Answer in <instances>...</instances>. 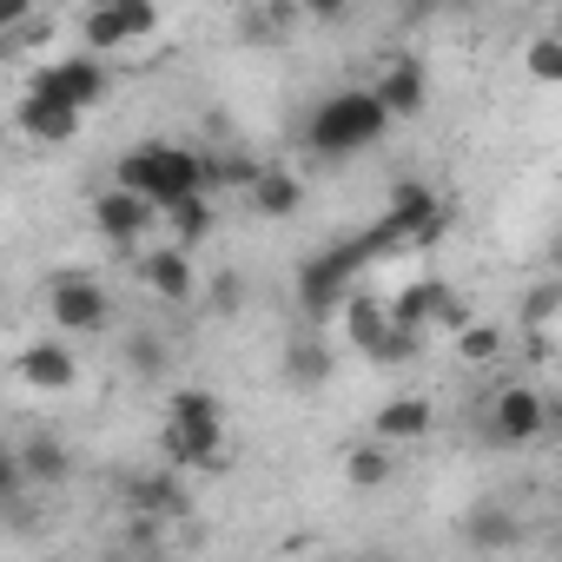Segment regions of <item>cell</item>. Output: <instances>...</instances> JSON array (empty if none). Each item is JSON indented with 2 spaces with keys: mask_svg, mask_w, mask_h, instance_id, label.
<instances>
[{
  "mask_svg": "<svg viewBox=\"0 0 562 562\" xmlns=\"http://www.w3.org/2000/svg\"><path fill=\"white\" fill-rule=\"evenodd\" d=\"M384 133H391V113L378 106L371 87H338V93H325V100L305 113V146H312L318 159L371 153V146H384Z\"/></svg>",
  "mask_w": 562,
  "mask_h": 562,
  "instance_id": "1",
  "label": "cell"
},
{
  "mask_svg": "<svg viewBox=\"0 0 562 562\" xmlns=\"http://www.w3.org/2000/svg\"><path fill=\"white\" fill-rule=\"evenodd\" d=\"M120 186H133L153 212H166V205L186 199V192H212V179H205V153L172 146V139H146V146H133V153L120 159Z\"/></svg>",
  "mask_w": 562,
  "mask_h": 562,
  "instance_id": "2",
  "label": "cell"
},
{
  "mask_svg": "<svg viewBox=\"0 0 562 562\" xmlns=\"http://www.w3.org/2000/svg\"><path fill=\"white\" fill-rule=\"evenodd\" d=\"M159 450L172 470H218L225 463V404L218 391H179L159 430Z\"/></svg>",
  "mask_w": 562,
  "mask_h": 562,
  "instance_id": "3",
  "label": "cell"
},
{
  "mask_svg": "<svg viewBox=\"0 0 562 562\" xmlns=\"http://www.w3.org/2000/svg\"><path fill=\"white\" fill-rule=\"evenodd\" d=\"M437 232H443V199H437V186L397 179V186H391V205H384V218L364 232V245H371V258H378V251H391V245H424V238H437Z\"/></svg>",
  "mask_w": 562,
  "mask_h": 562,
  "instance_id": "4",
  "label": "cell"
},
{
  "mask_svg": "<svg viewBox=\"0 0 562 562\" xmlns=\"http://www.w3.org/2000/svg\"><path fill=\"white\" fill-rule=\"evenodd\" d=\"M371 258V245H364V232L358 238H338V245H325L318 258H305L299 265V305L305 312H338L345 299H351V278H358V265Z\"/></svg>",
  "mask_w": 562,
  "mask_h": 562,
  "instance_id": "5",
  "label": "cell"
},
{
  "mask_svg": "<svg viewBox=\"0 0 562 562\" xmlns=\"http://www.w3.org/2000/svg\"><path fill=\"white\" fill-rule=\"evenodd\" d=\"M47 312H54V325L67 338H100L113 325V299H106L100 278H87V271L54 278V285H47Z\"/></svg>",
  "mask_w": 562,
  "mask_h": 562,
  "instance_id": "6",
  "label": "cell"
},
{
  "mask_svg": "<svg viewBox=\"0 0 562 562\" xmlns=\"http://www.w3.org/2000/svg\"><path fill=\"white\" fill-rule=\"evenodd\" d=\"M542 430H549V397H542L536 384H503V391L490 397L483 437H490L496 450H522V443H536Z\"/></svg>",
  "mask_w": 562,
  "mask_h": 562,
  "instance_id": "7",
  "label": "cell"
},
{
  "mask_svg": "<svg viewBox=\"0 0 562 562\" xmlns=\"http://www.w3.org/2000/svg\"><path fill=\"white\" fill-rule=\"evenodd\" d=\"M80 34H87V54H120V47L159 34V8L153 0H93L80 14Z\"/></svg>",
  "mask_w": 562,
  "mask_h": 562,
  "instance_id": "8",
  "label": "cell"
},
{
  "mask_svg": "<svg viewBox=\"0 0 562 562\" xmlns=\"http://www.w3.org/2000/svg\"><path fill=\"white\" fill-rule=\"evenodd\" d=\"M153 205L133 192V186H106V192H93V232L106 238V245H120V251H133V245H146V232H153Z\"/></svg>",
  "mask_w": 562,
  "mask_h": 562,
  "instance_id": "9",
  "label": "cell"
},
{
  "mask_svg": "<svg viewBox=\"0 0 562 562\" xmlns=\"http://www.w3.org/2000/svg\"><path fill=\"white\" fill-rule=\"evenodd\" d=\"M139 285L166 305H192L199 299V271H192V251L186 245H146L139 251Z\"/></svg>",
  "mask_w": 562,
  "mask_h": 562,
  "instance_id": "10",
  "label": "cell"
},
{
  "mask_svg": "<svg viewBox=\"0 0 562 562\" xmlns=\"http://www.w3.org/2000/svg\"><path fill=\"white\" fill-rule=\"evenodd\" d=\"M34 87L54 93V100H67V106H80V113H93V106L106 100V67H100V54H74V60L41 67Z\"/></svg>",
  "mask_w": 562,
  "mask_h": 562,
  "instance_id": "11",
  "label": "cell"
},
{
  "mask_svg": "<svg viewBox=\"0 0 562 562\" xmlns=\"http://www.w3.org/2000/svg\"><path fill=\"white\" fill-rule=\"evenodd\" d=\"M371 93H378V106H384L391 126H397V120H417V113L430 106V74H424L417 54H397V60H384V74L371 80Z\"/></svg>",
  "mask_w": 562,
  "mask_h": 562,
  "instance_id": "12",
  "label": "cell"
},
{
  "mask_svg": "<svg viewBox=\"0 0 562 562\" xmlns=\"http://www.w3.org/2000/svg\"><path fill=\"white\" fill-rule=\"evenodd\" d=\"M14 378L27 384V391H74L80 384V358H74V345L67 338H34L21 358H14Z\"/></svg>",
  "mask_w": 562,
  "mask_h": 562,
  "instance_id": "13",
  "label": "cell"
},
{
  "mask_svg": "<svg viewBox=\"0 0 562 562\" xmlns=\"http://www.w3.org/2000/svg\"><path fill=\"white\" fill-rule=\"evenodd\" d=\"M21 133L27 139H41V146H67L74 133H80V106H67V100H54V93H41V87H27V100H21Z\"/></svg>",
  "mask_w": 562,
  "mask_h": 562,
  "instance_id": "14",
  "label": "cell"
},
{
  "mask_svg": "<svg viewBox=\"0 0 562 562\" xmlns=\"http://www.w3.org/2000/svg\"><path fill=\"white\" fill-rule=\"evenodd\" d=\"M126 503H133V516L172 522V516H186V509H192V490H186L172 470H146V476H133V483H126Z\"/></svg>",
  "mask_w": 562,
  "mask_h": 562,
  "instance_id": "15",
  "label": "cell"
},
{
  "mask_svg": "<svg viewBox=\"0 0 562 562\" xmlns=\"http://www.w3.org/2000/svg\"><path fill=\"white\" fill-rule=\"evenodd\" d=\"M245 199H251L258 218H299L305 186H299V172H285V166H258V172L245 179Z\"/></svg>",
  "mask_w": 562,
  "mask_h": 562,
  "instance_id": "16",
  "label": "cell"
},
{
  "mask_svg": "<svg viewBox=\"0 0 562 562\" xmlns=\"http://www.w3.org/2000/svg\"><path fill=\"white\" fill-rule=\"evenodd\" d=\"M14 457H21V476H27L34 490H60V483L74 476V450H67L60 437H47V430H34Z\"/></svg>",
  "mask_w": 562,
  "mask_h": 562,
  "instance_id": "17",
  "label": "cell"
},
{
  "mask_svg": "<svg viewBox=\"0 0 562 562\" xmlns=\"http://www.w3.org/2000/svg\"><path fill=\"white\" fill-rule=\"evenodd\" d=\"M430 424H437V411H430V397H391V404L378 411V424H371V430H378L384 443H397V450H404V443H417V437H430Z\"/></svg>",
  "mask_w": 562,
  "mask_h": 562,
  "instance_id": "18",
  "label": "cell"
},
{
  "mask_svg": "<svg viewBox=\"0 0 562 562\" xmlns=\"http://www.w3.org/2000/svg\"><path fill=\"white\" fill-rule=\"evenodd\" d=\"M391 476H397V443L364 437V443L345 450V483H351V490H384Z\"/></svg>",
  "mask_w": 562,
  "mask_h": 562,
  "instance_id": "19",
  "label": "cell"
},
{
  "mask_svg": "<svg viewBox=\"0 0 562 562\" xmlns=\"http://www.w3.org/2000/svg\"><path fill=\"white\" fill-rule=\"evenodd\" d=\"M166 225H172V245H199V238H212V192H186V199H172L166 205Z\"/></svg>",
  "mask_w": 562,
  "mask_h": 562,
  "instance_id": "20",
  "label": "cell"
},
{
  "mask_svg": "<svg viewBox=\"0 0 562 562\" xmlns=\"http://www.w3.org/2000/svg\"><path fill=\"white\" fill-rule=\"evenodd\" d=\"M437 292H443L437 278H417V285H404V292L384 305V312H391V325H411V331H424V338H430V305H437Z\"/></svg>",
  "mask_w": 562,
  "mask_h": 562,
  "instance_id": "21",
  "label": "cell"
},
{
  "mask_svg": "<svg viewBox=\"0 0 562 562\" xmlns=\"http://www.w3.org/2000/svg\"><path fill=\"white\" fill-rule=\"evenodd\" d=\"M331 378V351L318 345V338H305V345H292L285 351V384H299V391H318Z\"/></svg>",
  "mask_w": 562,
  "mask_h": 562,
  "instance_id": "22",
  "label": "cell"
},
{
  "mask_svg": "<svg viewBox=\"0 0 562 562\" xmlns=\"http://www.w3.org/2000/svg\"><path fill=\"white\" fill-rule=\"evenodd\" d=\"M522 67H529L536 87H555V80H562V41H555V34H536V41L522 47Z\"/></svg>",
  "mask_w": 562,
  "mask_h": 562,
  "instance_id": "23",
  "label": "cell"
},
{
  "mask_svg": "<svg viewBox=\"0 0 562 562\" xmlns=\"http://www.w3.org/2000/svg\"><path fill=\"white\" fill-rule=\"evenodd\" d=\"M345 325H351V351H371L378 338H384V305H371V299H351V312H345Z\"/></svg>",
  "mask_w": 562,
  "mask_h": 562,
  "instance_id": "24",
  "label": "cell"
},
{
  "mask_svg": "<svg viewBox=\"0 0 562 562\" xmlns=\"http://www.w3.org/2000/svg\"><path fill=\"white\" fill-rule=\"evenodd\" d=\"M450 338H457V358H463V364H490V358L503 351V331H496V325H476V318H470L463 331H450Z\"/></svg>",
  "mask_w": 562,
  "mask_h": 562,
  "instance_id": "25",
  "label": "cell"
},
{
  "mask_svg": "<svg viewBox=\"0 0 562 562\" xmlns=\"http://www.w3.org/2000/svg\"><path fill=\"white\" fill-rule=\"evenodd\" d=\"M470 542H476V549H509V542H516V516H496V503H490V509L470 522Z\"/></svg>",
  "mask_w": 562,
  "mask_h": 562,
  "instance_id": "26",
  "label": "cell"
},
{
  "mask_svg": "<svg viewBox=\"0 0 562 562\" xmlns=\"http://www.w3.org/2000/svg\"><path fill=\"white\" fill-rule=\"evenodd\" d=\"M126 364H133L139 378H159V371H166V345H159V338H133V345H126Z\"/></svg>",
  "mask_w": 562,
  "mask_h": 562,
  "instance_id": "27",
  "label": "cell"
},
{
  "mask_svg": "<svg viewBox=\"0 0 562 562\" xmlns=\"http://www.w3.org/2000/svg\"><path fill=\"white\" fill-rule=\"evenodd\" d=\"M555 299H562V285H555V278H542V285L529 292V305H522V312H529V325H536V331H549V318H555Z\"/></svg>",
  "mask_w": 562,
  "mask_h": 562,
  "instance_id": "28",
  "label": "cell"
},
{
  "mask_svg": "<svg viewBox=\"0 0 562 562\" xmlns=\"http://www.w3.org/2000/svg\"><path fill=\"white\" fill-rule=\"evenodd\" d=\"M21 490H27V476H21V457H14L8 443H0V509H8Z\"/></svg>",
  "mask_w": 562,
  "mask_h": 562,
  "instance_id": "29",
  "label": "cell"
},
{
  "mask_svg": "<svg viewBox=\"0 0 562 562\" xmlns=\"http://www.w3.org/2000/svg\"><path fill=\"white\" fill-rule=\"evenodd\" d=\"M34 21V0H0V41H8L14 47V34Z\"/></svg>",
  "mask_w": 562,
  "mask_h": 562,
  "instance_id": "30",
  "label": "cell"
},
{
  "mask_svg": "<svg viewBox=\"0 0 562 562\" xmlns=\"http://www.w3.org/2000/svg\"><path fill=\"white\" fill-rule=\"evenodd\" d=\"M299 8H305L312 21H325V27H331V21H345V14L358 8V0H299Z\"/></svg>",
  "mask_w": 562,
  "mask_h": 562,
  "instance_id": "31",
  "label": "cell"
},
{
  "mask_svg": "<svg viewBox=\"0 0 562 562\" xmlns=\"http://www.w3.org/2000/svg\"><path fill=\"white\" fill-rule=\"evenodd\" d=\"M397 14H404V27H417V21L443 14V0H397Z\"/></svg>",
  "mask_w": 562,
  "mask_h": 562,
  "instance_id": "32",
  "label": "cell"
},
{
  "mask_svg": "<svg viewBox=\"0 0 562 562\" xmlns=\"http://www.w3.org/2000/svg\"><path fill=\"white\" fill-rule=\"evenodd\" d=\"M483 0H443V14H476Z\"/></svg>",
  "mask_w": 562,
  "mask_h": 562,
  "instance_id": "33",
  "label": "cell"
}]
</instances>
